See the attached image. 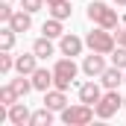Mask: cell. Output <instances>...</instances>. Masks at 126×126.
I'll list each match as a JSON object with an SVG mask.
<instances>
[{
  "mask_svg": "<svg viewBox=\"0 0 126 126\" xmlns=\"http://www.w3.org/2000/svg\"><path fill=\"white\" fill-rule=\"evenodd\" d=\"M100 97H103V88H100L97 82H85V85H79V103L97 106V103H100Z\"/></svg>",
  "mask_w": 126,
  "mask_h": 126,
  "instance_id": "9c48e42d",
  "label": "cell"
},
{
  "mask_svg": "<svg viewBox=\"0 0 126 126\" xmlns=\"http://www.w3.org/2000/svg\"><path fill=\"white\" fill-rule=\"evenodd\" d=\"M53 3H59V0H47V6H53Z\"/></svg>",
  "mask_w": 126,
  "mask_h": 126,
  "instance_id": "83f0119b",
  "label": "cell"
},
{
  "mask_svg": "<svg viewBox=\"0 0 126 126\" xmlns=\"http://www.w3.org/2000/svg\"><path fill=\"white\" fill-rule=\"evenodd\" d=\"M12 88L18 91V97H27L32 88H35V85H32V76L27 79V73H18V79H12Z\"/></svg>",
  "mask_w": 126,
  "mask_h": 126,
  "instance_id": "e0dca14e",
  "label": "cell"
},
{
  "mask_svg": "<svg viewBox=\"0 0 126 126\" xmlns=\"http://www.w3.org/2000/svg\"><path fill=\"white\" fill-rule=\"evenodd\" d=\"M123 109H126V97H123Z\"/></svg>",
  "mask_w": 126,
  "mask_h": 126,
  "instance_id": "f1b7e54d",
  "label": "cell"
},
{
  "mask_svg": "<svg viewBox=\"0 0 126 126\" xmlns=\"http://www.w3.org/2000/svg\"><path fill=\"white\" fill-rule=\"evenodd\" d=\"M97 109V117H103V120H109V117H114L120 109H123V97L117 94V88H109L106 94L100 97V103L94 106Z\"/></svg>",
  "mask_w": 126,
  "mask_h": 126,
  "instance_id": "5b68a950",
  "label": "cell"
},
{
  "mask_svg": "<svg viewBox=\"0 0 126 126\" xmlns=\"http://www.w3.org/2000/svg\"><path fill=\"white\" fill-rule=\"evenodd\" d=\"M9 3H12V0H9Z\"/></svg>",
  "mask_w": 126,
  "mask_h": 126,
  "instance_id": "f546056e",
  "label": "cell"
},
{
  "mask_svg": "<svg viewBox=\"0 0 126 126\" xmlns=\"http://www.w3.org/2000/svg\"><path fill=\"white\" fill-rule=\"evenodd\" d=\"M53 123V109H38V111H32V120H30V126H50Z\"/></svg>",
  "mask_w": 126,
  "mask_h": 126,
  "instance_id": "ac0fdd59",
  "label": "cell"
},
{
  "mask_svg": "<svg viewBox=\"0 0 126 126\" xmlns=\"http://www.w3.org/2000/svg\"><path fill=\"white\" fill-rule=\"evenodd\" d=\"M76 73H79V67H76V62H73V56L59 59V62L53 64V88L67 91V88H70V82L76 79Z\"/></svg>",
  "mask_w": 126,
  "mask_h": 126,
  "instance_id": "6da1fadb",
  "label": "cell"
},
{
  "mask_svg": "<svg viewBox=\"0 0 126 126\" xmlns=\"http://www.w3.org/2000/svg\"><path fill=\"white\" fill-rule=\"evenodd\" d=\"M88 21L97 27H106V30H117V12L111 6H106L103 0H91L88 6Z\"/></svg>",
  "mask_w": 126,
  "mask_h": 126,
  "instance_id": "7a4b0ae2",
  "label": "cell"
},
{
  "mask_svg": "<svg viewBox=\"0 0 126 126\" xmlns=\"http://www.w3.org/2000/svg\"><path fill=\"white\" fill-rule=\"evenodd\" d=\"M47 9H50V15L59 18V21H67L70 12H73V9H70V0H59V3H53V6H47Z\"/></svg>",
  "mask_w": 126,
  "mask_h": 126,
  "instance_id": "2e32d148",
  "label": "cell"
},
{
  "mask_svg": "<svg viewBox=\"0 0 126 126\" xmlns=\"http://www.w3.org/2000/svg\"><path fill=\"white\" fill-rule=\"evenodd\" d=\"M0 103H3V106H15V103H18V91L12 88V82L0 88Z\"/></svg>",
  "mask_w": 126,
  "mask_h": 126,
  "instance_id": "ffe728a7",
  "label": "cell"
},
{
  "mask_svg": "<svg viewBox=\"0 0 126 126\" xmlns=\"http://www.w3.org/2000/svg\"><path fill=\"white\" fill-rule=\"evenodd\" d=\"M59 114H62V123H67V126H85V123L94 120L97 109L88 106V103H79V106H67V109H62Z\"/></svg>",
  "mask_w": 126,
  "mask_h": 126,
  "instance_id": "3957f363",
  "label": "cell"
},
{
  "mask_svg": "<svg viewBox=\"0 0 126 126\" xmlns=\"http://www.w3.org/2000/svg\"><path fill=\"white\" fill-rule=\"evenodd\" d=\"M44 3H47V0H21V9H27V12H38Z\"/></svg>",
  "mask_w": 126,
  "mask_h": 126,
  "instance_id": "cb8c5ba5",
  "label": "cell"
},
{
  "mask_svg": "<svg viewBox=\"0 0 126 126\" xmlns=\"http://www.w3.org/2000/svg\"><path fill=\"white\" fill-rule=\"evenodd\" d=\"M32 85H35L38 91H50V85H53V70L38 67V70L32 73Z\"/></svg>",
  "mask_w": 126,
  "mask_h": 126,
  "instance_id": "5bb4252c",
  "label": "cell"
},
{
  "mask_svg": "<svg viewBox=\"0 0 126 126\" xmlns=\"http://www.w3.org/2000/svg\"><path fill=\"white\" fill-rule=\"evenodd\" d=\"M111 64H117L120 70L126 67V47H120V44H117V47L111 50Z\"/></svg>",
  "mask_w": 126,
  "mask_h": 126,
  "instance_id": "7402d4cb",
  "label": "cell"
},
{
  "mask_svg": "<svg viewBox=\"0 0 126 126\" xmlns=\"http://www.w3.org/2000/svg\"><path fill=\"white\" fill-rule=\"evenodd\" d=\"M114 3H117V6H126V0H114Z\"/></svg>",
  "mask_w": 126,
  "mask_h": 126,
  "instance_id": "4316f807",
  "label": "cell"
},
{
  "mask_svg": "<svg viewBox=\"0 0 126 126\" xmlns=\"http://www.w3.org/2000/svg\"><path fill=\"white\" fill-rule=\"evenodd\" d=\"M15 70L32 76V73L38 70V56H35V53H24V56H18V59H15Z\"/></svg>",
  "mask_w": 126,
  "mask_h": 126,
  "instance_id": "7c38bea8",
  "label": "cell"
},
{
  "mask_svg": "<svg viewBox=\"0 0 126 126\" xmlns=\"http://www.w3.org/2000/svg\"><path fill=\"white\" fill-rule=\"evenodd\" d=\"M12 15H15V9H12V3H9V0H3V3H0V18H3L6 24H9V18H12Z\"/></svg>",
  "mask_w": 126,
  "mask_h": 126,
  "instance_id": "d4e9b609",
  "label": "cell"
},
{
  "mask_svg": "<svg viewBox=\"0 0 126 126\" xmlns=\"http://www.w3.org/2000/svg\"><path fill=\"white\" fill-rule=\"evenodd\" d=\"M32 53H35L38 59H47V56H53V41H50L47 35H41V38L32 44Z\"/></svg>",
  "mask_w": 126,
  "mask_h": 126,
  "instance_id": "9a60e30c",
  "label": "cell"
},
{
  "mask_svg": "<svg viewBox=\"0 0 126 126\" xmlns=\"http://www.w3.org/2000/svg\"><path fill=\"white\" fill-rule=\"evenodd\" d=\"M44 106L53 109V111H62L67 109V97H64L62 88H53V91H44Z\"/></svg>",
  "mask_w": 126,
  "mask_h": 126,
  "instance_id": "8fae6325",
  "label": "cell"
},
{
  "mask_svg": "<svg viewBox=\"0 0 126 126\" xmlns=\"http://www.w3.org/2000/svg\"><path fill=\"white\" fill-rule=\"evenodd\" d=\"M85 44L91 47V50H97V53H111L114 47H117V41H114V32L106 30V27H100V30H91L88 32V38H85Z\"/></svg>",
  "mask_w": 126,
  "mask_h": 126,
  "instance_id": "277c9868",
  "label": "cell"
},
{
  "mask_svg": "<svg viewBox=\"0 0 126 126\" xmlns=\"http://www.w3.org/2000/svg\"><path fill=\"white\" fill-rule=\"evenodd\" d=\"M117 44L126 47V30H117Z\"/></svg>",
  "mask_w": 126,
  "mask_h": 126,
  "instance_id": "484cf974",
  "label": "cell"
},
{
  "mask_svg": "<svg viewBox=\"0 0 126 126\" xmlns=\"http://www.w3.org/2000/svg\"><path fill=\"white\" fill-rule=\"evenodd\" d=\"M82 70L94 79V76H100L103 70H106V59H103V53H97V50H91V56H85V62H82Z\"/></svg>",
  "mask_w": 126,
  "mask_h": 126,
  "instance_id": "52a82bcc",
  "label": "cell"
},
{
  "mask_svg": "<svg viewBox=\"0 0 126 126\" xmlns=\"http://www.w3.org/2000/svg\"><path fill=\"white\" fill-rule=\"evenodd\" d=\"M12 44H15V30L6 27V30L0 32V50H12Z\"/></svg>",
  "mask_w": 126,
  "mask_h": 126,
  "instance_id": "44dd1931",
  "label": "cell"
},
{
  "mask_svg": "<svg viewBox=\"0 0 126 126\" xmlns=\"http://www.w3.org/2000/svg\"><path fill=\"white\" fill-rule=\"evenodd\" d=\"M9 27L15 32H27L32 27V12H27V9H18L12 18H9Z\"/></svg>",
  "mask_w": 126,
  "mask_h": 126,
  "instance_id": "4fadbf2b",
  "label": "cell"
},
{
  "mask_svg": "<svg viewBox=\"0 0 126 126\" xmlns=\"http://www.w3.org/2000/svg\"><path fill=\"white\" fill-rule=\"evenodd\" d=\"M12 67H15V59H12V53H9V50H3V53H0V73H9Z\"/></svg>",
  "mask_w": 126,
  "mask_h": 126,
  "instance_id": "603a6c76",
  "label": "cell"
},
{
  "mask_svg": "<svg viewBox=\"0 0 126 126\" xmlns=\"http://www.w3.org/2000/svg\"><path fill=\"white\" fill-rule=\"evenodd\" d=\"M82 47H85V41H82V38H76V35H62V41H59L62 56H79V53H82Z\"/></svg>",
  "mask_w": 126,
  "mask_h": 126,
  "instance_id": "30bf717a",
  "label": "cell"
},
{
  "mask_svg": "<svg viewBox=\"0 0 126 126\" xmlns=\"http://www.w3.org/2000/svg\"><path fill=\"white\" fill-rule=\"evenodd\" d=\"M41 32H44L47 38H62V35H64V30H62V21H59V18H50V21H44Z\"/></svg>",
  "mask_w": 126,
  "mask_h": 126,
  "instance_id": "d6986e66",
  "label": "cell"
},
{
  "mask_svg": "<svg viewBox=\"0 0 126 126\" xmlns=\"http://www.w3.org/2000/svg\"><path fill=\"white\" fill-rule=\"evenodd\" d=\"M100 79H103V88H106V91H109V88H120V82H126V76L120 73V67H117V64L106 67V70L100 73Z\"/></svg>",
  "mask_w": 126,
  "mask_h": 126,
  "instance_id": "ba28073f",
  "label": "cell"
},
{
  "mask_svg": "<svg viewBox=\"0 0 126 126\" xmlns=\"http://www.w3.org/2000/svg\"><path fill=\"white\" fill-rule=\"evenodd\" d=\"M30 120H32V111L27 109V103L9 106V123L12 126H30Z\"/></svg>",
  "mask_w": 126,
  "mask_h": 126,
  "instance_id": "8992f818",
  "label": "cell"
}]
</instances>
